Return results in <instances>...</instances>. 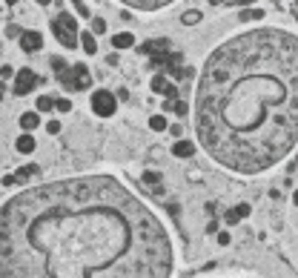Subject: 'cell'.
Listing matches in <instances>:
<instances>
[{
  "label": "cell",
  "mask_w": 298,
  "mask_h": 278,
  "mask_svg": "<svg viewBox=\"0 0 298 278\" xmlns=\"http://www.w3.org/2000/svg\"><path fill=\"white\" fill-rule=\"evenodd\" d=\"M46 129L55 135V132H60V124H57V121H49V124H46Z\"/></svg>",
  "instance_id": "cb8c5ba5"
},
{
  "label": "cell",
  "mask_w": 298,
  "mask_h": 278,
  "mask_svg": "<svg viewBox=\"0 0 298 278\" xmlns=\"http://www.w3.org/2000/svg\"><path fill=\"white\" fill-rule=\"evenodd\" d=\"M144 181H147V184H158V175H155V172H144Z\"/></svg>",
  "instance_id": "603a6c76"
},
{
  "label": "cell",
  "mask_w": 298,
  "mask_h": 278,
  "mask_svg": "<svg viewBox=\"0 0 298 278\" xmlns=\"http://www.w3.org/2000/svg\"><path fill=\"white\" fill-rule=\"evenodd\" d=\"M293 201H296V207H298V192H296V195H293Z\"/></svg>",
  "instance_id": "d4e9b609"
},
{
  "label": "cell",
  "mask_w": 298,
  "mask_h": 278,
  "mask_svg": "<svg viewBox=\"0 0 298 278\" xmlns=\"http://www.w3.org/2000/svg\"><path fill=\"white\" fill-rule=\"evenodd\" d=\"M192 152H195V146L189 140H175V143H172V155H175V158H189Z\"/></svg>",
  "instance_id": "ba28073f"
},
{
  "label": "cell",
  "mask_w": 298,
  "mask_h": 278,
  "mask_svg": "<svg viewBox=\"0 0 298 278\" xmlns=\"http://www.w3.org/2000/svg\"><path fill=\"white\" fill-rule=\"evenodd\" d=\"M40 124V118H37V112H23L20 115V127L26 129V132H32L34 127Z\"/></svg>",
  "instance_id": "4fadbf2b"
},
{
  "label": "cell",
  "mask_w": 298,
  "mask_h": 278,
  "mask_svg": "<svg viewBox=\"0 0 298 278\" xmlns=\"http://www.w3.org/2000/svg\"><path fill=\"white\" fill-rule=\"evenodd\" d=\"M17 149H20V152H34V138H32V135L17 138Z\"/></svg>",
  "instance_id": "ac0fdd59"
},
{
  "label": "cell",
  "mask_w": 298,
  "mask_h": 278,
  "mask_svg": "<svg viewBox=\"0 0 298 278\" xmlns=\"http://www.w3.org/2000/svg\"><path fill=\"white\" fill-rule=\"evenodd\" d=\"M293 9H296V6H293ZM296 17H298V9H296Z\"/></svg>",
  "instance_id": "4316f807"
},
{
  "label": "cell",
  "mask_w": 298,
  "mask_h": 278,
  "mask_svg": "<svg viewBox=\"0 0 298 278\" xmlns=\"http://www.w3.org/2000/svg\"><path fill=\"white\" fill-rule=\"evenodd\" d=\"M149 127L155 129V132H166V129H169V121H166V115H152L149 118Z\"/></svg>",
  "instance_id": "5bb4252c"
},
{
  "label": "cell",
  "mask_w": 298,
  "mask_h": 278,
  "mask_svg": "<svg viewBox=\"0 0 298 278\" xmlns=\"http://www.w3.org/2000/svg\"><path fill=\"white\" fill-rule=\"evenodd\" d=\"M52 69H55L57 78H63V75L69 72V63H66L63 58H52Z\"/></svg>",
  "instance_id": "e0dca14e"
},
{
  "label": "cell",
  "mask_w": 298,
  "mask_h": 278,
  "mask_svg": "<svg viewBox=\"0 0 298 278\" xmlns=\"http://www.w3.org/2000/svg\"><path fill=\"white\" fill-rule=\"evenodd\" d=\"M37 172V166H23L20 172H17V178H29V175H34Z\"/></svg>",
  "instance_id": "7402d4cb"
},
{
  "label": "cell",
  "mask_w": 298,
  "mask_h": 278,
  "mask_svg": "<svg viewBox=\"0 0 298 278\" xmlns=\"http://www.w3.org/2000/svg\"><path fill=\"white\" fill-rule=\"evenodd\" d=\"M195 138L235 175L284 161L298 146V35L252 26L218 43L195 86Z\"/></svg>",
  "instance_id": "7a4b0ae2"
},
{
  "label": "cell",
  "mask_w": 298,
  "mask_h": 278,
  "mask_svg": "<svg viewBox=\"0 0 298 278\" xmlns=\"http://www.w3.org/2000/svg\"><path fill=\"white\" fill-rule=\"evenodd\" d=\"M166 86H169L166 75H155V78H152V89H155V92H160V95H163V89H166Z\"/></svg>",
  "instance_id": "d6986e66"
},
{
  "label": "cell",
  "mask_w": 298,
  "mask_h": 278,
  "mask_svg": "<svg viewBox=\"0 0 298 278\" xmlns=\"http://www.w3.org/2000/svg\"><path fill=\"white\" fill-rule=\"evenodd\" d=\"M20 49H23V52H40V49H43V35L34 32V29L23 32V35H20Z\"/></svg>",
  "instance_id": "52a82bcc"
},
{
  "label": "cell",
  "mask_w": 298,
  "mask_h": 278,
  "mask_svg": "<svg viewBox=\"0 0 298 278\" xmlns=\"http://www.w3.org/2000/svg\"><path fill=\"white\" fill-rule=\"evenodd\" d=\"M296 9H298V3H296Z\"/></svg>",
  "instance_id": "83f0119b"
},
{
  "label": "cell",
  "mask_w": 298,
  "mask_h": 278,
  "mask_svg": "<svg viewBox=\"0 0 298 278\" xmlns=\"http://www.w3.org/2000/svg\"><path fill=\"white\" fill-rule=\"evenodd\" d=\"M0 101H3V83H0Z\"/></svg>",
  "instance_id": "484cf974"
},
{
  "label": "cell",
  "mask_w": 298,
  "mask_h": 278,
  "mask_svg": "<svg viewBox=\"0 0 298 278\" xmlns=\"http://www.w3.org/2000/svg\"><path fill=\"white\" fill-rule=\"evenodd\" d=\"M55 109V98L52 95H40L37 98V112H52Z\"/></svg>",
  "instance_id": "9a60e30c"
},
{
  "label": "cell",
  "mask_w": 298,
  "mask_h": 278,
  "mask_svg": "<svg viewBox=\"0 0 298 278\" xmlns=\"http://www.w3.org/2000/svg\"><path fill=\"white\" fill-rule=\"evenodd\" d=\"M103 29H106L103 17H95V20H92V32H103Z\"/></svg>",
  "instance_id": "44dd1931"
},
{
  "label": "cell",
  "mask_w": 298,
  "mask_h": 278,
  "mask_svg": "<svg viewBox=\"0 0 298 278\" xmlns=\"http://www.w3.org/2000/svg\"><path fill=\"white\" fill-rule=\"evenodd\" d=\"M89 106L98 118H112L115 109H118V98H115V92H109V89H95L89 98Z\"/></svg>",
  "instance_id": "277c9868"
},
{
  "label": "cell",
  "mask_w": 298,
  "mask_h": 278,
  "mask_svg": "<svg viewBox=\"0 0 298 278\" xmlns=\"http://www.w3.org/2000/svg\"><path fill=\"white\" fill-rule=\"evenodd\" d=\"M181 23H183V26L201 23V12H198V9H189V12H183V14H181Z\"/></svg>",
  "instance_id": "2e32d148"
},
{
  "label": "cell",
  "mask_w": 298,
  "mask_h": 278,
  "mask_svg": "<svg viewBox=\"0 0 298 278\" xmlns=\"http://www.w3.org/2000/svg\"><path fill=\"white\" fill-rule=\"evenodd\" d=\"M112 46L115 49H132L135 46V37L129 35V32H118V35L112 37Z\"/></svg>",
  "instance_id": "30bf717a"
},
{
  "label": "cell",
  "mask_w": 298,
  "mask_h": 278,
  "mask_svg": "<svg viewBox=\"0 0 298 278\" xmlns=\"http://www.w3.org/2000/svg\"><path fill=\"white\" fill-rule=\"evenodd\" d=\"M55 109L57 112H69V109H72V101H66V98H55Z\"/></svg>",
  "instance_id": "ffe728a7"
},
{
  "label": "cell",
  "mask_w": 298,
  "mask_h": 278,
  "mask_svg": "<svg viewBox=\"0 0 298 278\" xmlns=\"http://www.w3.org/2000/svg\"><path fill=\"white\" fill-rule=\"evenodd\" d=\"M60 83L66 86V89H72V92H78V89H89V66L86 63H72L69 66V72L60 78Z\"/></svg>",
  "instance_id": "5b68a950"
},
{
  "label": "cell",
  "mask_w": 298,
  "mask_h": 278,
  "mask_svg": "<svg viewBox=\"0 0 298 278\" xmlns=\"http://www.w3.org/2000/svg\"><path fill=\"white\" fill-rule=\"evenodd\" d=\"M80 46H83L86 55H95V52H98V40H95V35H92V32H80Z\"/></svg>",
  "instance_id": "8fae6325"
},
{
  "label": "cell",
  "mask_w": 298,
  "mask_h": 278,
  "mask_svg": "<svg viewBox=\"0 0 298 278\" xmlns=\"http://www.w3.org/2000/svg\"><path fill=\"white\" fill-rule=\"evenodd\" d=\"M37 75H34L32 69H17V75H14V95H29L37 86Z\"/></svg>",
  "instance_id": "8992f818"
},
{
  "label": "cell",
  "mask_w": 298,
  "mask_h": 278,
  "mask_svg": "<svg viewBox=\"0 0 298 278\" xmlns=\"http://www.w3.org/2000/svg\"><path fill=\"white\" fill-rule=\"evenodd\" d=\"M247 215H250V204H238L235 209H229L227 212V221L229 224H238V221H244Z\"/></svg>",
  "instance_id": "9c48e42d"
},
{
  "label": "cell",
  "mask_w": 298,
  "mask_h": 278,
  "mask_svg": "<svg viewBox=\"0 0 298 278\" xmlns=\"http://www.w3.org/2000/svg\"><path fill=\"white\" fill-rule=\"evenodd\" d=\"M52 35H55V40L63 49H75V46H78L80 29H78V23H75L72 12H60V14L52 17Z\"/></svg>",
  "instance_id": "3957f363"
},
{
  "label": "cell",
  "mask_w": 298,
  "mask_h": 278,
  "mask_svg": "<svg viewBox=\"0 0 298 278\" xmlns=\"http://www.w3.org/2000/svg\"><path fill=\"white\" fill-rule=\"evenodd\" d=\"M126 6H129V9H138V12H158V9H166V6H169V3H126Z\"/></svg>",
  "instance_id": "7c38bea8"
},
{
  "label": "cell",
  "mask_w": 298,
  "mask_h": 278,
  "mask_svg": "<svg viewBox=\"0 0 298 278\" xmlns=\"http://www.w3.org/2000/svg\"><path fill=\"white\" fill-rule=\"evenodd\" d=\"M163 221L115 175L26 186L0 207V278H172Z\"/></svg>",
  "instance_id": "6da1fadb"
}]
</instances>
